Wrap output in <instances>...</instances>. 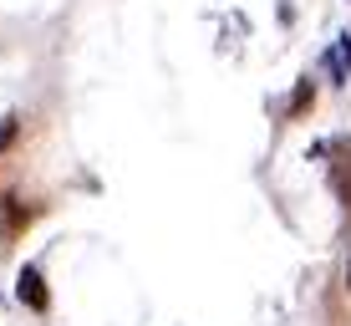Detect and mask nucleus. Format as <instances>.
I'll return each mask as SVG.
<instances>
[{
    "mask_svg": "<svg viewBox=\"0 0 351 326\" xmlns=\"http://www.w3.org/2000/svg\"><path fill=\"white\" fill-rule=\"evenodd\" d=\"M16 301H21V306H31V311H46V306H51L46 281H41V270H36V265H21V270H16Z\"/></svg>",
    "mask_w": 351,
    "mask_h": 326,
    "instance_id": "obj_1",
    "label": "nucleus"
},
{
    "mask_svg": "<svg viewBox=\"0 0 351 326\" xmlns=\"http://www.w3.org/2000/svg\"><path fill=\"white\" fill-rule=\"evenodd\" d=\"M311 102H316V82L306 77V82H300L295 92H290V102H285V117H300V113H306Z\"/></svg>",
    "mask_w": 351,
    "mask_h": 326,
    "instance_id": "obj_2",
    "label": "nucleus"
},
{
    "mask_svg": "<svg viewBox=\"0 0 351 326\" xmlns=\"http://www.w3.org/2000/svg\"><path fill=\"white\" fill-rule=\"evenodd\" d=\"M5 220H10V229H21V224H31V209H21V199H5Z\"/></svg>",
    "mask_w": 351,
    "mask_h": 326,
    "instance_id": "obj_4",
    "label": "nucleus"
},
{
    "mask_svg": "<svg viewBox=\"0 0 351 326\" xmlns=\"http://www.w3.org/2000/svg\"><path fill=\"white\" fill-rule=\"evenodd\" d=\"M336 62H341V71H351V36H336Z\"/></svg>",
    "mask_w": 351,
    "mask_h": 326,
    "instance_id": "obj_5",
    "label": "nucleus"
},
{
    "mask_svg": "<svg viewBox=\"0 0 351 326\" xmlns=\"http://www.w3.org/2000/svg\"><path fill=\"white\" fill-rule=\"evenodd\" d=\"M16 138V117H5V123H0V143H10Z\"/></svg>",
    "mask_w": 351,
    "mask_h": 326,
    "instance_id": "obj_6",
    "label": "nucleus"
},
{
    "mask_svg": "<svg viewBox=\"0 0 351 326\" xmlns=\"http://www.w3.org/2000/svg\"><path fill=\"white\" fill-rule=\"evenodd\" d=\"M331 184H336V194H341V204H346V214H351V153L341 163L331 168Z\"/></svg>",
    "mask_w": 351,
    "mask_h": 326,
    "instance_id": "obj_3",
    "label": "nucleus"
},
{
    "mask_svg": "<svg viewBox=\"0 0 351 326\" xmlns=\"http://www.w3.org/2000/svg\"><path fill=\"white\" fill-rule=\"evenodd\" d=\"M346 286H351V260H346Z\"/></svg>",
    "mask_w": 351,
    "mask_h": 326,
    "instance_id": "obj_7",
    "label": "nucleus"
}]
</instances>
